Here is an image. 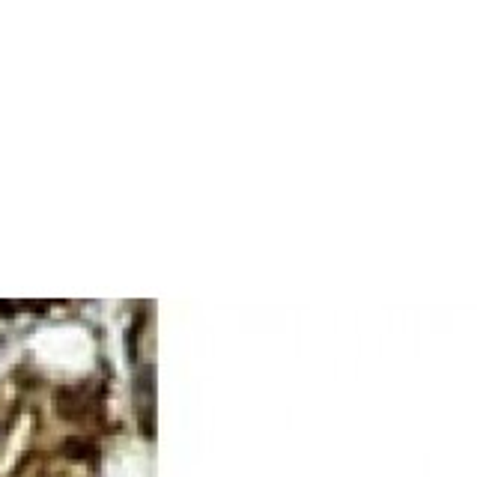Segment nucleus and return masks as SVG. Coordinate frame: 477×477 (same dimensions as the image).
Masks as SVG:
<instances>
[{
  "label": "nucleus",
  "instance_id": "f03ea898",
  "mask_svg": "<svg viewBox=\"0 0 477 477\" xmlns=\"http://www.w3.org/2000/svg\"><path fill=\"white\" fill-rule=\"evenodd\" d=\"M57 412H60V418H78L81 415V391L63 388V391L57 394Z\"/></svg>",
  "mask_w": 477,
  "mask_h": 477
},
{
  "label": "nucleus",
  "instance_id": "f257e3e1",
  "mask_svg": "<svg viewBox=\"0 0 477 477\" xmlns=\"http://www.w3.org/2000/svg\"><path fill=\"white\" fill-rule=\"evenodd\" d=\"M63 453H66L69 460H96L98 448H96V441H93V439L72 436V439H66V441H63Z\"/></svg>",
  "mask_w": 477,
  "mask_h": 477
},
{
  "label": "nucleus",
  "instance_id": "7ed1b4c3",
  "mask_svg": "<svg viewBox=\"0 0 477 477\" xmlns=\"http://www.w3.org/2000/svg\"><path fill=\"white\" fill-rule=\"evenodd\" d=\"M18 307H21L18 302H0V314H3V316H13Z\"/></svg>",
  "mask_w": 477,
  "mask_h": 477
}]
</instances>
